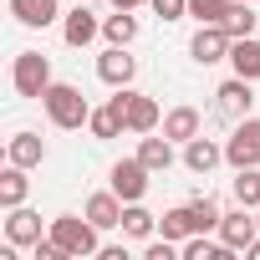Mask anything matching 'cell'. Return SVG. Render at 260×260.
<instances>
[{
	"label": "cell",
	"mask_w": 260,
	"mask_h": 260,
	"mask_svg": "<svg viewBox=\"0 0 260 260\" xmlns=\"http://www.w3.org/2000/svg\"><path fill=\"white\" fill-rule=\"evenodd\" d=\"M224 11H230V0H189V16H194L199 26H219Z\"/></svg>",
	"instance_id": "29"
},
{
	"label": "cell",
	"mask_w": 260,
	"mask_h": 260,
	"mask_svg": "<svg viewBox=\"0 0 260 260\" xmlns=\"http://www.w3.org/2000/svg\"><path fill=\"white\" fill-rule=\"evenodd\" d=\"M11 82H16L21 97H46V87H51V61H46L41 51H21Z\"/></svg>",
	"instance_id": "4"
},
{
	"label": "cell",
	"mask_w": 260,
	"mask_h": 260,
	"mask_svg": "<svg viewBox=\"0 0 260 260\" xmlns=\"http://www.w3.org/2000/svg\"><path fill=\"white\" fill-rule=\"evenodd\" d=\"M255 21H260V16H255V0H230V11H224L219 26L240 41V36H255Z\"/></svg>",
	"instance_id": "18"
},
{
	"label": "cell",
	"mask_w": 260,
	"mask_h": 260,
	"mask_svg": "<svg viewBox=\"0 0 260 260\" xmlns=\"http://www.w3.org/2000/svg\"><path fill=\"white\" fill-rule=\"evenodd\" d=\"M214 164H224V148H219L214 138H189V143H184V169H189V174H209Z\"/></svg>",
	"instance_id": "12"
},
{
	"label": "cell",
	"mask_w": 260,
	"mask_h": 260,
	"mask_svg": "<svg viewBox=\"0 0 260 260\" xmlns=\"http://www.w3.org/2000/svg\"><path fill=\"white\" fill-rule=\"evenodd\" d=\"M230 46H235V36L224 26H199L194 41H189V56L199 67H214V61H230Z\"/></svg>",
	"instance_id": "6"
},
{
	"label": "cell",
	"mask_w": 260,
	"mask_h": 260,
	"mask_svg": "<svg viewBox=\"0 0 260 260\" xmlns=\"http://www.w3.org/2000/svg\"><path fill=\"white\" fill-rule=\"evenodd\" d=\"M6 240L11 245H36L41 240V214H31V209H11V219H6Z\"/></svg>",
	"instance_id": "14"
},
{
	"label": "cell",
	"mask_w": 260,
	"mask_h": 260,
	"mask_svg": "<svg viewBox=\"0 0 260 260\" xmlns=\"http://www.w3.org/2000/svg\"><path fill=\"white\" fill-rule=\"evenodd\" d=\"M224 164L230 169H260V117L235 122V133L224 138Z\"/></svg>",
	"instance_id": "3"
},
{
	"label": "cell",
	"mask_w": 260,
	"mask_h": 260,
	"mask_svg": "<svg viewBox=\"0 0 260 260\" xmlns=\"http://www.w3.org/2000/svg\"><path fill=\"white\" fill-rule=\"evenodd\" d=\"M230 67H235V77L260 82V41H255V36H240V41L230 46Z\"/></svg>",
	"instance_id": "15"
},
{
	"label": "cell",
	"mask_w": 260,
	"mask_h": 260,
	"mask_svg": "<svg viewBox=\"0 0 260 260\" xmlns=\"http://www.w3.org/2000/svg\"><path fill=\"white\" fill-rule=\"evenodd\" d=\"M102 36H107L112 46H133V41H138V21H133V11L107 16V21H102Z\"/></svg>",
	"instance_id": "21"
},
{
	"label": "cell",
	"mask_w": 260,
	"mask_h": 260,
	"mask_svg": "<svg viewBox=\"0 0 260 260\" xmlns=\"http://www.w3.org/2000/svg\"><path fill=\"white\" fill-rule=\"evenodd\" d=\"M41 102H46V117H51L56 127H82V122L92 117V102H87L82 87H72V82H51Z\"/></svg>",
	"instance_id": "1"
},
{
	"label": "cell",
	"mask_w": 260,
	"mask_h": 260,
	"mask_svg": "<svg viewBox=\"0 0 260 260\" xmlns=\"http://www.w3.org/2000/svg\"><path fill=\"white\" fill-rule=\"evenodd\" d=\"M138 158H143L153 174H164V169L174 164V138H143V143H138Z\"/></svg>",
	"instance_id": "22"
},
{
	"label": "cell",
	"mask_w": 260,
	"mask_h": 260,
	"mask_svg": "<svg viewBox=\"0 0 260 260\" xmlns=\"http://www.w3.org/2000/svg\"><path fill=\"white\" fill-rule=\"evenodd\" d=\"M260 235V219H255V209H235V214H224L219 219V240L230 245V250H250V240Z\"/></svg>",
	"instance_id": "8"
},
{
	"label": "cell",
	"mask_w": 260,
	"mask_h": 260,
	"mask_svg": "<svg viewBox=\"0 0 260 260\" xmlns=\"http://www.w3.org/2000/svg\"><path fill=\"white\" fill-rule=\"evenodd\" d=\"M21 199H26V169H21V164H11L6 174H0V204L16 209Z\"/></svg>",
	"instance_id": "24"
},
{
	"label": "cell",
	"mask_w": 260,
	"mask_h": 260,
	"mask_svg": "<svg viewBox=\"0 0 260 260\" xmlns=\"http://www.w3.org/2000/svg\"><path fill=\"white\" fill-rule=\"evenodd\" d=\"M158 230H164L169 240H189V235H194V214H189V204H179V209H169V214L158 219Z\"/></svg>",
	"instance_id": "27"
},
{
	"label": "cell",
	"mask_w": 260,
	"mask_h": 260,
	"mask_svg": "<svg viewBox=\"0 0 260 260\" xmlns=\"http://www.w3.org/2000/svg\"><path fill=\"white\" fill-rule=\"evenodd\" d=\"M87 219H92L97 230H117V224H122V199H117V194H92V199H87Z\"/></svg>",
	"instance_id": "17"
},
{
	"label": "cell",
	"mask_w": 260,
	"mask_h": 260,
	"mask_svg": "<svg viewBox=\"0 0 260 260\" xmlns=\"http://www.w3.org/2000/svg\"><path fill=\"white\" fill-rule=\"evenodd\" d=\"M97 31H102V26H97V16H92L87 6H77V11H67V26H61V36H67V46H77V51H82V46H87V41H92Z\"/></svg>",
	"instance_id": "13"
},
{
	"label": "cell",
	"mask_w": 260,
	"mask_h": 260,
	"mask_svg": "<svg viewBox=\"0 0 260 260\" xmlns=\"http://www.w3.org/2000/svg\"><path fill=\"white\" fill-rule=\"evenodd\" d=\"M189 214H194V235H209V230H219V204L209 199V194H199V199H189Z\"/></svg>",
	"instance_id": "23"
},
{
	"label": "cell",
	"mask_w": 260,
	"mask_h": 260,
	"mask_svg": "<svg viewBox=\"0 0 260 260\" xmlns=\"http://www.w3.org/2000/svg\"><path fill=\"white\" fill-rule=\"evenodd\" d=\"M235 199L245 209H260V169H235Z\"/></svg>",
	"instance_id": "26"
},
{
	"label": "cell",
	"mask_w": 260,
	"mask_h": 260,
	"mask_svg": "<svg viewBox=\"0 0 260 260\" xmlns=\"http://www.w3.org/2000/svg\"><path fill=\"white\" fill-rule=\"evenodd\" d=\"M122 230L133 235V240H148V235L158 230V214H148L143 204H127V209H122Z\"/></svg>",
	"instance_id": "25"
},
{
	"label": "cell",
	"mask_w": 260,
	"mask_h": 260,
	"mask_svg": "<svg viewBox=\"0 0 260 260\" xmlns=\"http://www.w3.org/2000/svg\"><path fill=\"white\" fill-rule=\"evenodd\" d=\"M214 97H219V112H224V117H250V107H255V82H250V77H230Z\"/></svg>",
	"instance_id": "10"
},
{
	"label": "cell",
	"mask_w": 260,
	"mask_h": 260,
	"mask_svg": "<svg viewBox=\"0 0 260 260\" xmlns=\"http://www.w3.org/2000/svg\"><path fill=\"white\" fill-rule=\"evenodd\" d=\"M235 250L219 240V245H209L204 235H194V240H184V260H230Z\"/></svg>",
	"instance_id": "28"
},
{
	"label": "cell",
	"mask_w": 260,
	"mask_h": 260,
	"mask_svg": "<svg viewBox=\"0 0 260 260\" xmlns=\"http://www.w3.org/2000/svg\"><path fill=\"white\" fill-rule=\"evenodd\" d=\"M122 107H127V87H117V92L107 97V107H92V117H87L92 138H117V133H122V127H127Z\"/></svg>",
	"instance_id": "7"
},
{
	"label": "cell",
	"mask_w": 260,
	"mask_h": 260,
	"mask_svg": "<svg viewBox=\"0 0 260 260\" xmlns=\"http://www.w3.org/2000/svg\"><path fill=\"white\" fill-rule=\"evenodd\" d=\"M97 260H127V250H122V245H102V250H97Z\"/></svg>",
	"instance_id": "31"
},
{
	"label": "cell",
	"mask_w": 260,
	"mask_h": 260,
	"mask_svg": "<svg viewBox=\"0 0 260 260\" xmlns=\"http://www.w3.org/2000/svg\"><path fill=\"white\" fill-rule=\"evenodd\" d=\"M255 219H260V209H255Z\"/></svg>",
	"instance_id": "34"
},
{
	"label": "cell",
	"mask_w": 260,
	"mask_h": 260,
	"mask_svg": "<svg viewBox=\"0 0 260 260\" xmlns=\"http://www.w3.org/2000/svg\"><path fill=\"white\" fill-rule=\"evenodd\" d=\"M97 77L107 82V87H127L138 77V61L127 56V46H107L102 56H97Z\"/></svg>",
	"instance_id": "9"
},
{
	"label": "cell",
	"mask_w": 260,
	"mask_h": 260,
	"mask_svg": "<svg viewBox=\"0 0 260 260\" xmlns=\"http://www.w3.org/2000/svg\"><path fill=\"white\" fill-rule=\"evenodd\" d=\"M117 11H138V6H148V0H112Z\"/></svg>",
	"instance_id": "32"
},
{
	"label": "cell",
	"mask_w": 260,
	"mask_h": 260,
	"mask_svg": "<svg viewBox=\"0 0 260 260\" xmlns=\"http://www.w3.org/2000/svg\"><path fill=\"white\" fill-rule=\"evenodd\" d=\"M164 138H174V143L199 138V112H194V107H174V112L164 117Z\"/></svg>",
	"instance_id": "20"
},
{
	"label": "cell",
	"mask_w": 260,
	"mask_h": 260,
	"mask_svg": "<svg viewBox=\"0 0 260 260\" xmlns=\"http://www.w3.org/2000/svg\"><path fill=\"white\" fill-rule=\"evenodd\" d=\"M148 6H153L158 21H179V16H189V0H148Z\"/></svg>",
	"instance_id": "30"
},
{
	"label": "cell",
	"mask_w": 260,
	"mask_h": 260,
	"mask_svg": "<svg viewBox=\"0 0 260 260\" xmlns=\"http://www.w3.org/2000/svg\"><path fill=\"white\" fill-rule=\"evenodd\" d=\"M245 255H250V260H260V235L250 240V250H245Z\"/></svg>",
	"instance_id": "33"
},
{
	"label": "cell",
	"mask_w": 260,
	"mask_h": 260,
	"mask_svg": "<svg viewBox=\"0 0 260 260\" xmlns=\"http://www.w3.org/2000/svg\"><path fill=\"white\" fill-rule=\"evenodd\" d=\"M6 158H11V164H21V169H36V164L46 158V143H41L36 133H16V138L6 143Z\"/></svg>",
	"instance_id": "16"
},
{
	"label": "cell",
	"mask_w": 260,
	"mask_h": 260,
	"mask_svg": "<svg viewBox=\"0 0 260 260\" xmlns=\"http://www.w3.org/2000/svg\"><path fill=\"white\" fill-rule=\"evenodd\" d=\"M11 16L21 26H51L56 21V0H11Z\"/></svg>",
	"instance_id": "19"
},
{
	"label": "cell",
	"mask_w": 260,
	"mask_h": 260,
	"mask_svg": "<svg viewBox=\"0 0 260 260\" xmlns=\"http://www.w3.org/2000/svg\"><path fill=\"white\" fill-rule=\"evenodd\" d=\"M122 117H127V133H153L158 127V102L148 97V92H127V107H122Z\"/></svg>",
	"instance_id": "11"
},
{
	"label": "cell",
	"mask_w": 260,
	"mask_h": 260,
	"mask_svg": "<svg viewBox=\"0 0 260 260\" xmlns=\"http://www.w3.org/2000/svg\"><path fill=\"white\" fill-rule=\"evenodd\" d=\"M148 164L143 158H122V164H112V194L122 199V204H138L143 194H148Z\"/></svg>",
	"instance_id": "5"
},
{
	"label": "cell",
	"mask_w": 260,
	"mask_h": 260,
	"mask_svg": "<svg viewBox=\"0 0 260 260\" xmlns=\"http://www.w3.org/2000/svg\"><path fill=\"white\" fill-rule=\"evenodd\" d=\"M97 235H102V230H97L87 214H82V219H77V214H56V219H51V240H56L72 260L97 255V250H102V245H97Z\"/></svg>",
	"instance_id": "2"
}]
</instances>
